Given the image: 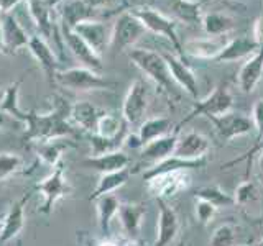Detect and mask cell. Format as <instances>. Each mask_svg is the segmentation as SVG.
<instances>
[{
	"label": "cell",
	"mask_w": 263,
	"mask_h": 246,
	"mask_svg": "<svg viewBox=\"0 0 263 246\" xmlns=\"http://www.w3.org/2000/svg\"><path fill=\"white\" fill-rule=\"evenodd\" d=\"M145 27L130 10L122 12L115 20L110 31V45L109 48L114 51H123L132 49L137 41L145 35Z\"/></svg>",
	"instance_id": "cell-7"
},
{
	"label": "cell",
	"mask_w": 263,
	"mask_h": 246,
	"mask_svg": "<svg viewBox=\"0 0 263 246\" xmlns=\"http://www.w3.org/2000/svg\"><path fill=\"white\" fill-rule=\"evenodd\" d=\"M194 210H196V218L199 220V223H202V225H208L217 213V209L214 207L212 203L201 200V199H196V209Z\"/></svg>",
	"instance_id": "cell-41"
},
{
	"label": "cell",
	"mask_w": 263,
	"mask_h": 246,
	"mask_svg": "<svg viewBox=\"0 0 263 246\" xmlns=\"http://www.w3.org/2000/svg\"><path fill=\"white\" fill-rule=\"evenodd\" d=\"M128 164H130L128 154H125L122 150L101 154V156H87V158L81 161L82 168L97 171V172H101V174H109V172L125 169L128 168Z\"/></svg>",
	"instance_id": "cell-24"
},
{
	"label": "cell",
	"mask_w": 263,
	"mask_h": 246,
	"mask_svg": "<svg viewBox=\"0 0 263 246\" xmlns=\"http://www.w3.org/2000/svg\"><path fill=\"white\" fill-rule=\"evenodd\" d=\"M204 2H209V0H204Z\"/></svg>",
	"instance_id": "cell-54"
},
{
	"label": "cell",
	"mask_w": 263,
	"mask_h": 246,
	"mask_svg": "<svg viewBox=\"0 0 263 246\" xmlns=\"http://www.w3.org/2000/svg\"><path fill=\"white\" fill-rule=\"evenodd\" d=\"M146 187L150 194L155 199H164L168 200L170 197H175L179 192L186 191L191 184V174L189 171H168V172H161V174H156L150 179L145 180Z\"/></svg>",
	"instance_id": "cell-9"
},
{
	"label": "cell",
	"mask_w": 263,
	"mask_h": 246,
	"mask_svg": "<svg viewBox=\"0 0 263 246\" xmlns=\"http://www.w3.org/2000/svg\"><path fill=\"white\" fill-rule=\"evenodd\" d=\"M96 202V210H97V225L101 230L102 236H109L110 233V225L112 220L117 217L119 209H120V200L114 194L99 197Z\"/></svg>",
	"instance_id": "cell-28"
},
{
	"label": "cell",
	"mask_w": 263,
	"mask_h": 246,
	"mask_svg": "<svg viewBox=\"0 0 263 246\" xmlns=\"http://www.w3.org/2000/svg\"><path fill=\"white\" fill-rule=\"evenodd\" d=\"M0 43H2V12H0Z\"/></svg>",
	"instance_id": "cell-47"
},
{
	"label": "cell",
	"mask_w": 263,
	"mask_h": 246,
	"mask_svg": "<svg viewBox=\"0 0 263 246\" xmlns=\"http://www.w3.org/2000/svg\"><path fill=\"white\" fill-rule=\"evenodd\" d=\"M89 8H92V10H97V8L104 7L105 4H109L110 0H82Z\"/></svg>",
	"instance_id": "cell-44"
},
{
	"label": "cell",
	"mask_w": 263,
	"mask_h": 246,
	"mask_svg": "<svg viewBox=\"0 0 263 246\" xmlns=\"http://www.w3.org/2000/svg\"><path fill=\"white\" fill-rule=\"evenodd\" d=\"M33 191L25 192L18 200L13 202L8 209L7 215L4 217V227H2V233H0V244H5L8 241L18 238L22 233V230L25 227V207L30 200Z\"/></svg>",
	"instance_id": "cell-16"
},
{
	"label": "cell",
	"mask_w": 263,
	"mask_h": 246,
	"mask_svg": "<svg viewBox=\"0 0 263 246\" xmlns=\"http://www.w3.org/2000/svg\"><path fill=\"white\" fill-rule=\"evenodd\" d=\"M173 127H175V125H173L171 118H168V117H153V118L143 120L142 125L138 127L137 135L140 138V141H142V145L145 146V145H148L156 138L170 135Z\"/></svg>",
	"instance_id": "cell-31"
},
{
	"label": "cell",
	"mask_w": 263,
	"mask_h": 246,
	"mask_svg": "<svg viewBox=\"0 0 263 246\" xmlns=\"http://www.w3.org/2000/svg\"><path fill=\"white\" fill-rule=\"evenodd\" d=\"M119 220L125 236L128 240H138L140 230H142L143 218L146 215V207L143 203H120L119 209Z\"/></svg>",
	"instance_id": "cell-23"
},
{
	"label": "cell",
	"mask_w": 263,
	"mask_h": 246,
	"mask_svg": "<svg viewBox=\"0 0 263 246\" xmlns=\"http://www.w3.org/2000/svg\"><path fill=\"white\" fill-rule=\"evenodd\" d=\"M127 56L145 76L155 82V86L161 89L168 97H175V80L171 77L166 59L163 53H156L146 48H132L127 51Z\"/></svg>",
	"instance_id": "cell-2"
},
{
	"label": "cell",
	"mask_w": 263,
	"mask_h": 246,
	"mask_svg": "<svg viewBox=\"0 0 263 246\" xmlns=\"http://www.w3.org/2000/svg\"><path fill=\"white\" fill-rule=\"evenodd\" d=\"M263 77V45L258 48V51L252 54L249 59L243 63L237 74L238 87L243 94H252Z\"/></svg>",
	"instance_id": "cell-21"
},
{
	"label": "cell",
	"mask_w": 263,
	"mask_h": 246,
	"mask_svg": "<svg viewBox=\"0 0 263 246\" xmlns=\"http://www.w3.org/2000/svg\"><path fill=\"white\" fill-rule=\"evenodd\" d=\"M252 121L253 130L257 131V141L263 138V98H258L252 107Z\"/></svg>",
	"instance_id": "cell-43"
},
{
	"label": "cell",
	"mask_w": 263,
	"mask_h": 246,
	"mask_svg": "<svg viewBox=\"0 0 263 246\" xmlns=\"http://www.w3.org/2000/svg\"><path fill=\"white\" fill-rule=\"evenodd\" d=\"M261 186H263V179H261Z\"/></svg>",
	"instance_id": "cell-55"
},
{
	"label": "cell",
	"mask_w": 263,
	"mask_h": 246,
	"mask_svg": "<svg viewBox=\"0 0 263 246\" xmlns=\"http://www.w3.org/2000/svg\"><path fill=\"white\" fill-rule=\"evenodd\" d=\"M110 28L107 27L105 23L99 22V20H84L79 22L76 27H74V33L86 41V43L92 48V51L101 56L105 48H109L110 45Z\"/></svg>",
	"instance_id": "cell-13"
},
{
	"label": "cell",
	"mask_w": 263,
	"mask_h": 246,
	"mask_svg": "<svg viewBox=\"0 0 263 246\" xmlns=\"http://www.w3.org/2000/svg\"><path fill=\"white\" fill-rule=\"evenodd\" d=\"M245 246H257V244H245Z\"/></svg>",
	"instance_id": "cell-53"
},
{
	"label": "cell",
	"mask_w": 263,
	"mask_h": 246,
	"mask_svg": "<svg viewBox=\"0 0 263 246\" xmlns=\"http://www.w3.org/2000/svg\"><path fill=\"white\" fill-rule=\"evenodd\" d=\"M33 192H38L41 195V205L38 207V213L49 215L58 200L72 194V186L66 177V162L61 161L58 166H54L51 174H48L43 180L35 184Z\"/></svg>",
	"instance_id": "cell-3"
},
{
	"label": "cell",
	"mask_w": 263,
	"mask_h": 246,
	"mask_svg": "<svg viewBox=\"0 0 263 246\" xmlns=\"http://www.w3.org/2000/svg\"><path fill=\"white\" fill-rule=\"evenodd\" d=\"M257 246H263V238H261V240H260V241L257 243Z\"/></svg>",
	"instance_id": "cell-50"
},
{
	"label": "cell",
	"mask_w": 263,
	"mask_h": 246,
	"mask_svg": "<svg viewBox=\"0 0 263 246\" xmlns=\"http://www.w3.org/2000/svg\"><path fill=\"white\" fill-rule=\"evenodd\" d=\"M123 246H143V244H140L138 243V240H128L125 244H123Z\"/></svg>",
	"instance_id": "cell-46"
},
{
	"label": "cell",
	"mask_w": 263,
	"mask_h": 246,
	"mask_svg": "<svg viewBox=\"0 0 263 246\" xmlns=\"http://www.w3.org/2000/svg\"><path fill=\"white\" fill-rule=\"evenodd\" d=\"M30 36L22 27V23L15 16L13 12L2 13V43L0 49L7 54H13L22 48H28Z\"/></svg>",
	"instance_id": "cell-10"
},
{
	"label": "cell",
	"mask_w": 263,
	"mask_h": 246,
	"mask_svg": "<svg viewBox=\"0 0 263 246\" xmlns=\"http://www.w3.org/2000/svg\"><path fill=\"white\" fill-rule=\"evenodd\" d=\"M201 25L208 36H227L235 28V20L224 12H209L202 15Z\"/></svg>",
	"instance_id": "cell-30"
},
{
	"label": "cell",
	"mask_w": 263,
	"mask_h": 246,
	"mask_svg": "<svg viewBox=\"0 0 263 246\" xmlns=\"http://www.w3.org/2000/svg\"><path fill=\"white\" fill-rule=\"evenodd\" d=\"M130 12L134 13L137 18L142 22V25L145 27V30L155 33L158 36H164L171 41L173 48L176 49L181 59L184 61V51H183V43L178 38L176 33V20L170 18L168 15H164L163 12L156 10V8H152L148 5H137L132 7Z\"/></svg>",
	"instance_id": "cell-4"
},
{
	"label": "cell",
	"mask_w": 263,
	"mask_h": 246,
	"mask_svg": "<svg viewBox=\"0 0 263 246\" xmlns=\"http://www.w3.org/2000/svg\"><path fill=\"white\" fill-rule=\"evenodd\" d=\"M23 169V158L15 153H0V182Z\"/></svg>",
	"instance_id": "cell-39"
},
{
	"label": "cell",
	"mask_w": 263,
	"mask_h": 246,
	"mask_svg": "<svg viewBox=\"0 0 263 246\" xmlns=\"http://www.w3.org/2000/svg\"><path fill=\"white\" fill-rule=\"evenodd\" d=\"M148 102H150V95H148V87L145 80L137 79L130 84L127 95L123 98L122 107V118L125 120L128 127H140L145 120V115L148 110Z\"/></svg>",
	"instance_id": "cell-8"
},
{
	"label": "cell",
	"mask_w": 263,
	"mask_h": 246,
	"mask_svg": "<svg viewBox=\"0 0 263 246\" xmlns=\"http://www.w3.org/2000/svg\"><path fill=\"white\" fill-rule=\"evenodd\" d=\"M178 135H179V127L175 131H171L170 135L156 138L148 145H145L142 148V153H140V161L148 164V168H152V166H155V164L168 159L170 156H173V153H175Z\"/></svg>",
	"instance_id": "cell-17"
},
{
	"label": "cell",
	"mask_w": 263,
	"mask_h": 246,
	"mask_svg": "<svg viewBox=\"0 0 263 246\" xmlns=\"http://www.w3.org/2000/svg\"><path fill=\"white\" fill-rule=\"evenodd\" d=\"M60 28H61V38L64 41L66 48L78 57V59L82 63V66L92 69V71H97V72L101 71L102 69V57L97 53H94L92 48H90L78 33H74V30L63 28V27H60Z\"/></svg>",
	"instance_id": "cell-14"
},
{
	"label": "cell",
	"mask_w": 263,
	"mask_h": 246,
	"mask_svg": "<svg viewBox=\"0 0 263 246\" xmlns=\"http://www.w3.org/2000/svg\"><path fill=\"white\" fill-rule=\"evenodd\" d=\"M261 154H263V150H261ZM261 168H263V156H261Z\"/></svg>",
	"instance_id": "cell-52"
},
{
	"label": "cell",
	"mask_w": 263,
	"mask_h": 246,
	"mask_svg": "<svg viewBox=\"0 0 263 246\" xmlns=\"http://www.w3.org/2000/svg\"><path fill=\"white\" fill-rule=\"evenodd\" d=\"M232 107H234V95L230 92L229 86L219 84L212 89V92L208 97L194 102L193 110L189 112V115L183 121H181V125L196 117H208L209 120L222 117V115L232 112Z\"/></svg>",
	"instance_id": "cell-6"
},
{
	"label": "cell",
	"mask_w": 263,
	"mask_h": 246,
	"mask_svg": "<svg viewBox=\"0 0 263 246\" xmlns=\"http://www.w3.org/2000/svg\"><path fill=\"white\" fill-rule=\"evenodd\" d=\"M235 205H240L242 209H257V205L261 203L263 197L261 191L253 180H243V182L235 189Z\"/></svg>",
	"instance_id": "cell-37"
},
{
	"label": "cell",
	"mask_w": 263,
	"mask_h": 246,
	"mask_svg": "<svg viewBox=\"0 0 263 246\" xmlns=\"http://www.w3.org/2000/svg\"><path fill=\"white\" fill-rule=\"evenodd\" d=\"M16 246H23V243H22V240H16Z\"/></svg>",
	"instance_id": "cell-49"
},
{
	"label": "cell",
	"mask_w": 263,
	"mask_h": 246,
	"mask_svg": "<svg viewBox=\"0 0 263 246\" xmlns=\"http://www.w3.org/2000/svg\"><path fill=\"white\" fill-rule=\"evenodd\" d=\"M78 240L81 241L82 246H120L119 241L112 240L109 236L94 238V236L87 235L86 232H78Z\"/></svg>",
	"instance_id": "cell-42"
},
{
	"label": "cell",
	"mask_w": 263,
	"mask_h": 246,
	"mask_svg": "<svg viewBox=\"0 0 263 246\" xmlns=\"http://www.w3.org/2000/svg\"><path fill=\"white\" fill-rule=\"evenodd\" d=\"M237 230L232 223H224L214 230L211 236V246H235Z\"/></svg>",
	"instance_id": "cell-40"
},
{
	"label": "cell",
	"mask_w": 263,
	"mask_h": 246,
	"mask_svg": "<svg viewBox=\"0 0 263 246\" xmlns=\"http://www.w3.org/2000/svg\"><path fill=\"white\" fill-rule=\"evenodd\" d=\"M163 56L166 59L168 69L171 72V77L175 80V84H178L191 98L197 100V97H199V84H197V79L194 76V72L189 69V66L179 56L170 53H163Z\"/></svg>",
	"instance_id": "cell-18"
},
{
	"label": "cell",
	"mask_w": 263,
	"mask_h": 246,
	"mask_svg": "<svg viewBox=\"0 0 263 246\" xmlns=\"http://www.w3.org/2000/svg\"><path fill=\"white\" fill-rule=\"evenodd\" d=\"M72 146L71 139L69 138H63V139H53V141H48V143H41L36 148V154L38 158L43 161L48 166H58L63 159V154L69 150Z\"/></svg>",
	"instance_id": "cell-34"
},
{
	"label": "cell",
	"mask_w": 263,
	"mask_h": 246,
	"mask_svg": "<svg viewBox=\"0 0 263 246\" xmlns=\"http://www.w3.org/2000/svg\"><path fill=\"white\" fill-rule=\"evenodd\" d=\"M127 135H122L117 138H102L96 133L89 135V143H90V154L89 156H101L107 153L120 151V148L125 143Z\"/></svg>",
	"instance_id": "cell-38"
},
{
	"label": "cell",
	"mask_w": 263,
	"mask_h": 246,
	"mask_svg": "<svg viewBox=\"0 0 263 246\" xmlns=\"http://www.w3.org/2000/svg\"><path fill=\"white\" fill-rule=\"evenodd\" d=\"M227 36H204L187 39L183 45L184 54H189L197 59H209L214 61L220 54V51L227 45Z\"/></svg>",
	"instance_id": "cell-20"
},
{
	"label": "cell",
	"mask_w": 263,
	"mask_h": 246,
	"mask_svg": "<svg viewBox=\"0 0 263 246\" xmlns=\"http://www.w3.org/2000/svg\"><path fill=\"white\" fill-rule=\"evenodd\" d=\"M28 49L33 57L38 61L40 68L46 74V79L49 84H56V74H58V57L53 53L51 46L46 43V39L40 35H31L28 41Z\"/></svg>",
	"instance_id": "cell-19"
},
{
	"label": "cell",
	"mask_w": 263,
	"mask_h": 246,
	"mask_svg": "<svg viewBox=\"0 0 263 246\" xmlns=\"http://www.w3.org/2000/svg\"><path fill=\"white\" fill-rule=\"evenodd\" d=\"M128 125L125 123L122 117H117V115H112V113H104L101 120L97 123V130H96V135L102 136V138H117L122 135H128Z\"/></svg>",
	"instance_id": "cell-35"
},
{
	"label": "cell",
	"mask_w": 263,
	"mask_h": 246,
	"mask_svg": "<svg viewBox=\"0 0 263 246\" xmlns=\"http://www.w3.org/2000/svg\"><path fill=\"white\" fill-rule=\"evenodd\" d=\"M158 205V223L153 246H170L179 233V218L176 210L164 199H156Z\"/></svg>",
	"instance_id": "cell-11"
},
{
	"label": "cell",
	"mask_w": 263,
	"mask_h": 246,
	"mask_svg": "<svg viewBox=\"0 0 263 246\" xmlns=\"http://www.w3.org/2000/svg\"><path fill=\"white\" fill-rule=\"evenodd\" d=\"M96 10L89 8L82 0H69V2H64L61 8V25L63 28H69L74 30V27L79 22L90 20L92 18Z\"/></svg>",
	"instance_id": "cell-32"
},
{
	"label": "cell",
	"mask_w": 263,
	"mask_h": 246,
	"mask_svg": "<svg viewBox=\"0 0 263 246\" xmlns=\"http://www.w3.org/2000/svg\"><path fill=\"white\" fill-rule=\"evenodd\" d=\"M104 113L105 112L99 109V107H96L94 104H90L87 100H79L71 105L69 118L74 127H78V128L92 135V133H96L97 123Z\"/></svg>",
	"instance_id": "cell-22"
},
{
	"label": "cell",
	"mask_w": 263,
	"mask_h": 246,
	"mask_svg": "<svg viewBox=\"0 0 263 246\" xmlns=\"http://www.w3.org/2000/svg\"><path fill=\"white\" fill-rule=\"evenodd\" d=\"M261 45L258 43L253 36H238L234 39H229L220 54L216 57V63H230V61H238L243 57H250L258 51Z\"/></svg>",
	"instance_id": "cell-25"
},
{
	"label": "cell",
	"mask_w": 263,
	"mask_h": 246,
	"mask_svg": "<svg viewBox=\"0 0 263 246\" xmlns=\"http://www.w3.org/2000/svg\"><path fill=\"white\" fill-rule=\"evenodd\" d=\"M56 84L72 90V92H89V90H112L117 86V82L101 76L97 71L79 66V68L58 71Z\"/></svg>",
	"instance_id": "cell-5"
},
{
	"label": "cell",
	"mask_w": 263,
	"mask_h": 246,
	"mask_svg": "<svg viewBox=\"0 0 263 246\" xmlns=\"http://www.w3.org/2000/svg\"><path fill=\"white\" fill-rule=\"evenodd\" d=\"M25 4H27L28 13L38 30V35L43 38L51 36L53 31L51 13L56 4L53 0H25Z\"/></svg>",
	"instance_id": "cell-27"
},
{
	"label": "cell",
	"mask_w": 263,
	"mask_h": 246,
	"mask_svg": "<svg viewBox=\"0 0 263 246\" xmlns=\"http://www.w3.org/2000/svg\"><path fill=\"white\" fill-rule=\"evenodd\" d=\"M5 123H7V115L2 110H0V128L5 127Z\"/></svg>",
	"instance_id": "cell-45"
},
{
	"label": "cell",
	"mask_w": 263,
	"mask_h": 246,
	"mask_svg": "<svg viewBox=\"0 0 263 246\" xmlns=\"http://www.w3.org/2000/svg\"><path fill=\"white\" fill-rule=\"evenodd\" d=\"M196 199H201L212 203L217 210L219 209H227L235 205L234 195L227 194L226 191H222L219 186H204L196 191Z\"/></svg>",
	"instance_id": "cell-36"
},
{
	"label": "cell",
	"mask_w": 263,
	"mask_h": 246,
	"mask_svg": "<svg viewBox=\"0 0 263 246\" xmlns=\"http://www.w3.org/2000/svg\"><path fill=\"white\" fill-rule=\"evenodd\" d=\"M2 227H4V218H0V233H2Z\"/></svg>",
	"instance_id": "cell-48"
},
{
	"label": "cell",
	"mask_w": 263,
	"mask_h": 246,
	"mask_svg": "<svg viewBox=\"0 0 263 246\" xmlns=\"http://www.w3.org/2000/svg\"><path fill=\"white\" fill-rule=\"evenodd\" d=\"M53 2H54V4L58 5V4H60V2H61V0H53Z\"/></svg>",
	"instance_id": "cell-51"
},
{
	"label": "cell",
	"mask_w": 263,
	"mask_h": 246,
	"mask_svg": "<svg viewBox=\"0 0 263 246\" xmlns=\"http://www.w3.org/2000/svg\"><path fill=\"white\" fill-rule=\"evenodd\" d=\"M132 174H134V171H132L130 168L115 171V172H109V174H101V179H99L96 189L92 191V194H90L89 200L94 202L102 195L114 194L117 189H120L122 186H125L128 182Z\"/></svg>",
	"instance_id": "cell-29"
},
{
	"label": "cell",
	"mask_w": 263,
	"mask_h": 246,
	"mask_svg": "<svg viewBox=\"0 0 263 246\" xmlns=\"http://www.w3.org/2000/svg\"><path fill=\"white\" fill-rule=\"evenodd\" d=\"M212 125L216 128L217 135L224 139V141H230V139L249 135L253 130V121L252 118L245 117L242 113L229 112L226 115L217 118H212Z\"/></svg>",
	"instance_id": "cell-15"
},
{
	"label": "cell",
	"mask_w": 263,
	"mask_h": 246,
	"mask_svg": "<svg viewBox=\"0 0 263 246\" xmlns=\"http://www.w3.org/2000/svg\"><path fill=\"white\" fill-rule=\"evenodd\" d=\"M211 148L209 138L199 133V131H184V133L178 135V141L173 156L181 159H187V161H194V159H201L208 156V151Z\"/></svg>",
	"instance_id": "cell-12"
},
{
	"label": "cell",
	"mask_w": 263,
	"mask_h": 246,
	"mask_svg": "<svg viewBox=\"0 0 263 246\" xmlns=\"http://www.w3.org/2000/svg\"><path fill=\"white\" fill-rule=\"evenodd\" d=\"M54 109L48 113L27 112L25 115V139L36 145L53 141V139L78 136L76 127L71 123V105L60 95L54 97Z\"/></svg>",
	"instance_id": "cell-1"
},
{
	"label": "cell",
	"mask_w": 263,
	"mask_h": 246,
	"mask_svg": "<svg viewBox=\"0 0 263 246\" xmlns=\"http://www.w3.org/2000/svg\"><path fill=\"white\" fill-rule=\"evenodd\" d=\"M163 7L170 12V18L179 20L189 25L201 23L202 20V2L197 0H161Z\"/></svg>",
	"instance_id": "cell-26"
},
{
	"label": "cell",
	"mask_w": 263,
	"mask_h": 246,
	"mask_svg": "<svg viewBox=\"0 0 263 246\" xmlns=\"http://www.w3.org/2000/svg\"><path fill=\"white\" fill-rule=\"evenodd\" d=\"M20 86H22V79L12 82V84L5 89L2 98H0V110H2L7 117H12L16 121L23 123L27 112L22 110V107H20V98H18Z\"/></svg>",
	"instance_id": "cell-33"
}]
</instances>
